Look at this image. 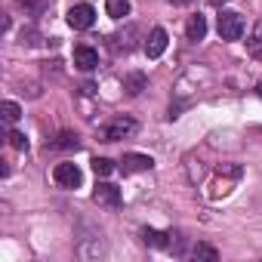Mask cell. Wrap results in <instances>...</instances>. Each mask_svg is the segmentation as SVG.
<instances>
[{
  "mask_svg": "<svg viewBox=\"0 0 262 262\" xmlns=\"http://www.w3.org/2000/svg\"><path fill=\"white\" fill-rule=\"evenodd\" d=\"M139 129V123L133 120V117H111L105 126H99V139L102 142H117V139H129Z\"/></svg>",
  "mask_w": 262,
  "mask_h": 262,
  "instance_id": "1",
  "label": "cell"
},
{
  "mask_svg": "<svg viewBox=\"0 0 262 262\" xmlns=\"http://www.w3.org/2000/svg\"><path fill=\"white\" fill-rule=\"evenodd\" d=\"M216 31H219L222 40H241V34H244V16L234 13V10H222L219 22H216Z\"/></svg>",
  "mask_w": 262,
  "mask_h": 262,
  "instance_id": "2",
  "label": "cell"
},
{
  "mask_svg": "<svg viewBox=\"0 0 262 262\" xmlns=\"http://www.w3.org/2000/svg\"><path fill=\"white\" fill-rule=\"evenodd\" d=\"M93 22H96V10L90 4H77L68 10V25L74 31H86V28H93Z\"/></svg>",
  "mask_w": 262,
  "mask_h": 262,
  "instance_id": "3",
  "label": "cell"
},
{
  "mask_svg": "<svg viewBox=\"0 0 262 262\" xmlns=\"http://www.w3.org/2000/svg\"><path fill=\"white\" fill-rule=\"evenodd\" d=\"M53 179H56L62 188H80V185H83V173H80L77 164H59V167L53 170Z\"/></svg>",
  "mask_w": 262,
  "mask_h": 262,
  "instance_id": "4",
  "label": "cell"
},
{
  "mask_svg": "<svg viewBox=\"0 0 262 262\" xmlns=\"http://www.w3.org/2000/svg\"><path fill=\"white\" fill-rule=\"evenodd\" d=\"M93 201H96L99 207L117 210V207H120V188H117V185H111V182H99V185L93 188Z\"/></svg>",
  "mask_w": 262,
  "mask_h": 262,
  "instance_id": "5",
  "label": "cell"
},
{
  "mask_svg": "<svg viewBox=\"0 0 262 262\" xmlns=\"http://www.w3.org/2000/svg\"><path fill=\"white\" fill-rule=\"evenodd\" d=\"M155 167V161L148 158V155H123L120 158V173L123 176H129V173H142V170H151Z\"/></svg>",
  "mask_w": 262,
  "mask_h": 262,
  "instance_id": "6",
  "label": "cell"
},
{
  "mask_svg": "<svg viewBox=\"0 0 262 262\" xmlns=\"http://www.w3.org/2000/svg\"><path fill=\"white\" fill-rule=\"evenodd\" d=\"M167 43H170V34H167L164 28H155V31L148 34V40H145V56H148V59H161L164 50H167Z\"/></svg>",
  "mask_w": 262,
  "mask_h": 262,
  "instance_id": "7",
  "label": "cell"
},
{
  "mask_svg": "<svg viewBox=\"0 0 262 262\" xmlns=\"http://www.w3.org/2000/svg\"><path fill=\"white\" fill-rule=\"evenodd\" d=\"M74 65H77L80 71H93V68L99 65V53H96L93 47L80 43V47H74Z\"/></svg>",
  "mask_w": 262,
  "mask_h": 262,
  "instance_id": "8",
  "label": "cell"
},
{
  "mask_svg": "<svg viewBox=\"0 0 262 262\" xmlns=\"http://www.w3.org/2000/svg\"><path fill=\"white\" fill-rule=\"evenodd\" d=\"M145 86H148V77H145L142 71H129V74L123 77V90H126V96H139Z\"/></svg>",
  "mask_w": 262,
  "mask_h": 262,
  "instance_id": "9",
  "label": "cell"
},
{
  "mask_svg": "<svg viewBox=\"0 0 262 262\" xmlns=\"http://www.w3.org/2000/svg\"><path fill=\"white\" fill-rule=\"evenodd\" d=\"M170 231H158V228H145L142 231V241L148 244V247H158V250H164V247H170Z\"/></svg>",
  "mask_w": 262,
  "mask_h": 262,
  "instance_id": "10",
  "label": "cell"
},
{
  "mask_svg": "<svg viewBox=\"0 0 262 262\" xmlns=\"http://www.w3.org/2000/svg\"><path fill=\"white\" fill-rule=\"evenodd\" d=\"M185 34H188V40H204L207 37V19L204 16H191L188 25H185Z\"/></svg>",
  "mask_w": 262,
  "mask_h": 262,
  "instance_id": "11",
  "label": "cell"
},
{
  "mask_svg": "<svg viewBox=\"0 0 262 262\" xmlns=\"http://www.w3.org/2000/svg\"><path fill=\"white\" fill-rule=\"evenodd\" d=\"M105 10L111 19H126L129 16V0H105Z\"/></svg>",
  "mask_w": 262,
  "mask_h": 262,
  "instance_id": "12",
  "label": "cell"
},
{
  "mask_svg": "<svg viewBox=\"0 0 262 262\" xmlns=\"http://www.w3.org/2000/svg\"><path fill=\"white\" fill-rule=\"evenodd\" d=\"M77 145H80V139L74 133H59L53 142H47V148H77Z\"/></svg>",
  "mask_w": 262,
  "mask_h": 262,
  "instance_id": "13",
  "label": "cell"
},
{
  "mask_svg": "<svg viewBox=\"0 0 262 262\" xmlns=\"http://www.w3.org/2000/svg\"><path fill=\"white\" fill-rule=\"evenodd\" d=\"M117 167H114V161H108V158H93V173L96 176H111Z\"/></svg>",
  "mask_w": 262,
  "mask_h": 262,
  "instance_id": "14",
  "label": "cell"
},
{
  "mask_svg": "<svg viewBox=\"0 0 262 262\" xmlns=\"http://www.w3.org/2000/svg\"><path fill=\"white\" fill-rule=\"evenodd\" d=\"M191 256H194V259H207V262H216V259H219V253H216L213 247H207V244H194V247H191Z\"/></svg>",
  "mask_w": 262,
  "mask_h": 262,
  "instance_id": "15",
  "label": "cell"
},
{
  "mask_svg": "<svg viewBox=\"0 0 262 262\" xmlns=\"http://www.w3.org/2000/svg\"><path fill=\"white\" fill-rule=\"evenodd\" d=\"M0 111H4V120H7V123H16V120L22 117V108H19L16 102H4V108H0Z\"/></svg>",
  "mask_w": 262,
  "mask_h": 262,
  "instance_id": "16",
  "label": "cell"
},
{
  "mask_svg": "<svg viewBox=\"0 0 262 262\" xmlns=\"http://www.w3.org/2000/svg\"><path fill=\"white\" fill-rule=\"evenodd\" d=\"M247 50H250L253 56H259V53H262V22L256 25V31H253V37L247 40Z\"/></svg>",
  "mask_w": 262,
  "mask_h": 262,
  "instance_id": "17",
  "label": "cell"
},
{
  "mask_svg": "<svg viewBox=\"0 0 262 262\" xmlns=\"http://www.w3.org/2000/svg\"><path fill=\"white\" fill-rule=\"evenodd\" d=\"M10 145H13V148H19V151H28V139H25V133L13 129V133H10Z\"/></svg>",
  "mask_w": 262,
  "mask_h": 262,
  "instance_id": "18",
  "label": "cell"
},
{
  "mask_svg": "<svg viewBox=\"0 0 262 262\" xmlns=\"http://www.w3.org/2000/svg\"><path fill=\"white\" fill-rule=\"evenodd\" d=\"M170 4H179V7H185V4H191V0H170Z\"/></svg>",
  "mask_w": 262,
  "mask_h": 262,
  "instance_id": "19",
  "label": "cell"
},
{
  "mask_svg": "<svg viewBox=\"0 0 262 262\" xmlns=\"http://www.w3.org/2000/svg\"><path fill=\"white\" fill-rule=\"evenodd\" d=\"M210 4H213V7H222V4H225V0H210Z\"/></svg>",
  "mask_w": 262,
  "mask_h": 262,
  "instance_id": "20",
  "label": "cell"
},
{
  "mask_svg": "<svg viewBox=\"0 0 262 262\" xmlns=\"http://www.w3.org/2000/svg\"><path fill=\"white\" fill-rule=\"evenodd\" d=\"M256 90H259V96H262V80H259V86H256Z\"/></svg>",
  "mask_w": 262,
  "mask_h": 262,
  "instance_id": "21",
  "label": "cell"
}]
</instances>
